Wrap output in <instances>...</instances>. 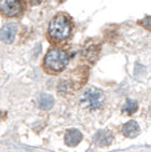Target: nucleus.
Returning a JSON list of instances; mask_svg holds the SVG:
<instances>
[{"instance_id": "1", "label": "nucleus", "mask_w": 151, "mask_h": 152, "mask_svg": "<svg viewBox=\"0 0 151 152\" xmlns=\"http://www.w3.org/2000/svg\"><path fill=\"white\" fill-rule=\"evenodd\" d=\"M69 56L61 49H51L49 50L45 59H44V69L49 74H58L62 71L67 65Z\"/></svg>"}, {"instance_id": "2", "label": "nucleus", "mask_w": 151, "mask_h": 152, "mask_svg": "<svg viewBox=\"0 0 151 152\" xmlns=\"http://www.w3.org/2000/svg\"><path fill=\"white\" fill-rule=\"evenodd\" d=\"M71 34V23L65 15H56L49 24V35L54 40H65Z\"/></svg>"}, {"instance_id": "3", "label": "nucleus", "mask_w": 151, "mask_h": 152, "mask_svg": "<svg viewBox=\"0 0 151 152\" xmlns=\"http://www.w3.org/2000/svg\"><path fill=\"white\" fill-rule=\"evenodd\" d=\"M81 102L87 109H91V110L99 109L104 102V94L101 90H99L96 87H90L84 92Z\"/></svg>"}, {"instance_id": "4", "label": "nucleus", "mask_w": 151, "mask_h": 152, "mask_svg": "<svg viewBox=\"0 0 151 152\" xmlns=\"http://www.w3.org/2000/svg\"><path fill=\"white\" fill-rule=\"evenodd\" d=\"M0 12L5 16H16L21 12L20 0H0Z\"/></svg>"}, {"instance_id": "5", "label": "nucleus", "mask_w": 151, "mask_h": 152, "mask_svg": "<svg viewBox=\"0 0 151 152\" xmlns=\"http://www.w3.org/2000/svg\"><path fill=\"white\" fill-rule=\"evenodd\" d=\"M16 25L15 24H6L1 28L0 30V39H1L6 44H11L15 39V35H16Z\"/></svg>"}, {"instance_id": "6", "label": "nucleus", "mask_w": 151, "mask_h": 152, "mask_svg": "<svg viewBox=\"0 0 151 152\" xmlns=\"http://www.w3.org/2000/svg\"><path fill=\"white\" fill-rule=\"evenodd\" d=\"M122 134L129 138H134L140 134V126L136 121H129L122 126Z\"/></svg>"}, {"instance_id": "7", "label": "nucleus", "mask_w": 151, "mask_h": 152, "mask_svg": "<svg viewBox=\"0 0 151 152\" xmlns=\"http://www.w3.org/2000/svg\"><path fill=\"white\" fill-rule=\"evenodd\" d=\"M81 140H83V135L79 130H69L65 135V143L70 147L79 145Z\"/></svg>"}, {"instance_id": "8", "label": "nucleus", "mask_w": 151, "mask_h": 152, "mask_svg": "<svg viewBox=\"0 0 151 152\" xmlns=\"http://www.w3.org/2000/svg\"><path fill=\"white\" fill-rule=\"evenodd\" d=\"M94 141L100 147L108 146V145L112 142V135L108 131H99L95 135V137H94Z\"/></svg>"}, {"instance_id": "9", "label": "nucleus", "mask_w": 151, "mask_h": 152, "mask_svg": "<svg viewBox=\"0 0 151 152\" xmlns=\"http://www.w3.org/2000/svg\"><path fill=\"white\" fill-rule=\"evenodd\" d=\"M54 105V97L51 95H48V94H44L40 96L39 99V106L41 110H50Z\"/></svg>"}, {"instance_id": "10", "label": "nucleus", "mask_w": 151, "mask_h": 152, "mask_svg": "<svg viewBox=\"0 0 151 152\" xmlns=\"http://www.w3.org/2000/svg\"><path fill=\"white\" fill-rule=\"evenodd\" d=\"M99 51H100V48L97 45H91V46H87V49L85 50V56L89 61H95L99 56Z\"/></svg>"}, {"instance_id": "11", "label": "nucleus", "mask_w": 151, "mask_h": 152, "mask_svg": "<svg viewBox=\"0 0 151 152\" xmlns=\"http://www.w3.org/2000/svg\"><path fill=\"white\" fill-rule=\"evenodd\" d=\"M137 102L136 101H134V100H128L126 101V104L124 105V107H122V111L125 112V113H128V115H133L134 112H136L137 111Z\"/></svg>"}, {"instance_id": "12", "label": "nucleus", "mask_w": 151, "mask_h": 152, "mask_svg": "<svg viewBox=\"0 0 151 152\" xmlns=\"http://www.w3.org/2000/svg\"><path fill=\"white\" fill-rule=\"evenodd\" d=\"M140 24H141V26H144L146 30H149V31H151V16H145L142 19L141 21H139Z\"/></svg>"}, {"instance_id": "13", "label": "nucleus", "mask_w": 151, "mask_h": 152, "mask_svg": "<svg viewBox=\"0 0 151 152\" xmlns=\"http://www.w3.org/2000/svg\"><path fill=\"white\" fill-rule=\"evenodd\" d=\"M41 1L43 0H31V4L33 5H39V4H41Z\"/></svg>"}, {"instance_id": "14", "label": "nucleus", "mask_w": 151, "mask_h": 152, "mask_svg": "<svg viewBox=\"0 0 151 152\" xmlns=\"http://www.w3.org/2000/svg\"><path fill=\"white\" fill-rule=\"evenodd\" d=\"M58 1H59V3H62V1H64V0H58Z\"/></svg>"}]
</instances>
